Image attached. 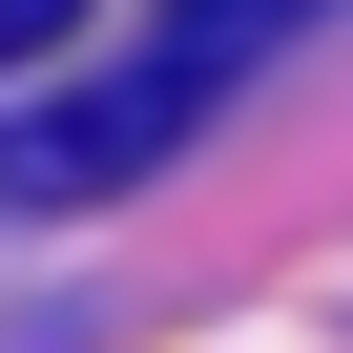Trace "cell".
Returning <instances> with one entry per match:
<instances>
[{"label":"cell","instance_id":"7a4b0ae2","mask_svg":"<svg viewBox=\"0 0 353 353\" xmlns=\"http://www.w3.org/2000/svg\"><path fill=\"white\" fill-rule=\"evenodd\" d=\"M63 21H83V0H0V63H42V42H63Z\"/></svg>","mask_w":353,"mask_h":353},{"label":"cell","instance_id":"6da1fadb","mask_svg":"<svg viewBox=\"0 0 353 353\" xmlns=\"http://www.w3.org/2000/svg\"><path fill=\"white\" fill-rule=\"evenodd\" d=\"M291 21H332V0H166L125 83H83V104H21V125H0V188H21V208H104V188H145V166L188 145V125H208Z\"/></svg>","mask_w":353,"mask_h":353}]
</instances>
